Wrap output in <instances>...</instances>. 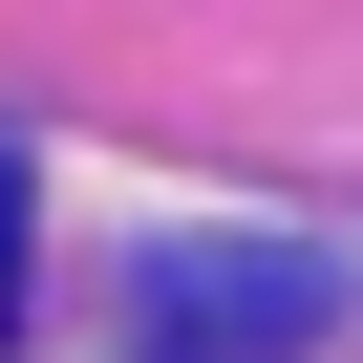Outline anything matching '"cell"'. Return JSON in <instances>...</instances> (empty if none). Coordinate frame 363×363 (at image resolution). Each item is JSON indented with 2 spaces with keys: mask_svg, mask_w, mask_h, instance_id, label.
I'll return each instance as SVG.
<instances>
[{
  "mask_svg": "<svg viewBox=\"0 0 363 363\" xmlns=\"http://www.w3.org/2000/svg\"><path fill=\"white\" fill-rule=\"evenodd\" d=\"M150 363H299L320 320H342V278L299 257V235H193V257H150Z\"/></svg>",
  "mask_w": 363,
  "mask_h": 363,
  "instance_id": "obj_1",
  "label": "cell"
},
{
  "mask_svg": "<svg viewBox=\"0 0 363 363\" xmlns=\"http://www.w3.org/2000/svg\"><path fill=\"white\" fill-rule=\"evenodd\" d=\"M22 235H43V171H22V128H0V342H22Z\"/></svg>",
  "mask_w": 363,
  "mask_h": 363,
  "instance_id": "obj_2",
  "label": "cell"
}]
</instances>
